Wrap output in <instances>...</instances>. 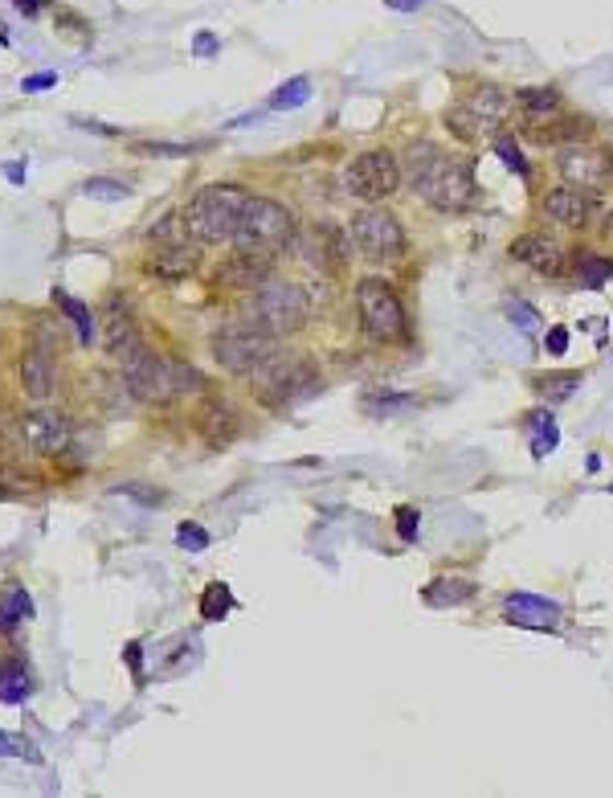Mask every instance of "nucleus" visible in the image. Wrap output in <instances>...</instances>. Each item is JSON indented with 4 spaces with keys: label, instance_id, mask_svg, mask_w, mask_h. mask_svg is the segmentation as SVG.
Masks as SVG:
<instances>
[{
    "label": "nucleus",
    "instance_id": "nucleus-1",
    "mask_svg": "<svg viewBox=\"0 0 613 798\" xmlns=\"http://www.w3.org/2000/svg\"><path fill=\"white\" fill-rule=\"evenodd\" d=\"M405 176L417 188V197L426 205H433V209H442V213H462V209H471L478 201V185L471 164L446 157L433 143H414L409 148V169H405Z\"/></svg>",
    "mask_w": 613,
    "mask_h": 798
},
{
    "label": "nucleus",
    "instance_id": "nucleus-2",
    "mask_svg": "<svg viewBox=\"0 0 613 798\" xmlns=\"http://www.w3.org/2000/svg\"><path fill=\"white\" fill-rule=\"evenodd\" d=\"M119 365H123V381H127V390L136 393L139 402H152V406H164V402H176V397H184V393L205 390L200 369L184 365V360L160 357V352H152L148 345L131 348Z\"/></svg>",
    "mask_w": 613,
    "mask_h": 798
},
{
    "label": "nucleus",
    "instance_id": "nucleus-3",
    "mask_svg": "<svg viewBox=\"0 0 613 798\" xmlns=\"http://www.w3.org/2000/svg\"><path fill=\"white\" fill-rule=\"evenodd\" d=\"M242 320L254 324V328L275 332L278 340H282V336L307 328V320H311V296H307L299 282L266 279L245 296Z\"/></svg>",
    "mask_w": 613,
    "mask_h": 798
},
{
    "label": "nucleus",
    "instance_id": "nucleus-4",
    "mask_svg": "<svg viewBox=\"0 0 613 798\" xmlns=\"http://www.w3.org/2000/svg\"><path fill=\"white\" fill-rule=\"evenodd\" d=\"M250 193L242 185H205L193 193V201L184 205V230L197 238L200 246L233 242V230L242 221V209Z\"/></svg>",
    "mask_w": 613,
    "mask_h": 798
},
{
    "label": "nucleus",
    "instance_id": "nucleus-5",
    "mask_svg": "<svg viewBox=\"0 0 613 798\" xmlns=\"http://www.w3.org/2000/svg\"><path fill=\"white\" fill-rule=\"evenodd\" d=\"M299 234V221L282 201L275 197H250L242 209V221L233 230V246L254 254H278L282 246H291V238Z\"/></svg>",
    "mask_w": 613,
    "mask_h": 798
},
{
    "label": "nucleus",
    "instance_id": "nucleus-6",
    "mask_svg": "<svg viewBox=\"0 0 613 798\" xmlns=\"http://www.w3.org/2000/svg\"><path fill=\"white\" fill-rule=\"evenodd\" d=\"M209 348H213V360L225 369V373L233 377H254L258 369H266L270 360L282 352L278 348V336L266 328H254V324H245V320H238V324H225V328L213 332V340H209Z\"/></svg>",
    "mask_w": 613,
    "mask_h": 798
},
{
    "label": "nucleus",
    "instance_id": "nucleus-7",
    "mask_svg": "<svg viewBox=\"0 0 613 798\" xmlns=\"http://www.w3.org/2000/svg\"><path fill=\"white\" fill-rule=\"evenodd\" d=\"M356 312H360V324L372 340L381 345H397L409 336V315L401 308L397 291L384 279H360L356 282Z\"/></svg>",
    "mask_w": 613,
    "mask_h": 798
},
{
    "label": "nucleus",
    "instance_id": "nucleus-8",
    "mask_svg": "<svg viewBox=\"0 0 613 798\" xmlns=\"http://www.w3.org/2000/svg\"><path fill=\"white\" fill-rule=\"evenodd\" d=\"M197 246H200L197 238L184 230V218L169 213V218H164L152 230V254H148V270H152L155 279H169V282L188 279V275L197 270V263H200Z\"/></svg>",
    "mask_w": 613,
    "mask_h": 798
},
{
    "label": "nucleus",
    "instance_id": "nucleus-9",
    "mask_svg": "<svg viewBox=\"0 0 613 798\" xmlns=\"http://www.w3.org/2000/svg\"><path fill=\"white\" fill-rule=\"evenodd\" d=\"M254 381H258L266 406H275V409H287V406H294V402H303V397L323 390V377L315 373V365H311V360H291L287 352H278L266 369H258Z\"/></svg>",
    "mask_w": 613,
    "mask_h": 798
},
{
    "label": "nucleus",
    "instance_id": "nucleus-10",
    "mask_svg": "<svg viewBox=\"0 0 613 798\" xmlns=\"http://www.w3.org/2000/svg\"><path fill=\"white\" fill-rule=\"evenodd\" d=\"M287 251L303 266L320 270V275H339L348 266V254H352V234H344L332 221H315V225H307L291 238Z\"/></svg>",
    "mask_w": 613,
    "mask_h": 798
},
{
    "label": "nucleus",
    "instance_id": "nucleus-11",
    "mask_svg": "<svg viewBox=\"0 0 613 798\" xmlns=\"http://www.w3.org/2000/svg\"><path fill=\"white\" fill-rule=\"evenodd\" d=\"M348 234H352L356 251L372 263H393L405 254V230L384 205H365L348 225Z\"/></svg>",
    "mask_w": 613,
    "mask_h": 798
},
{
    "label": "nucleus",
    "instance_id": "nucleus-12",
    "mask_svg": "<svg viewBox=\"0 0 613 798\" xmlns=\"http://www.w3.org/2000/svg\"><path fill=\"white\" fill-rule=\"evenodd\" d=\"M401 185V164L393 152L384 148H372V152H360V157L348 164L344 173V188L352 193L356 201H384L389 193H397Z\"/></svg>",
    "mask_w": 613,
    "mask_h": 798
},
{
    "label": "nucleus",
    "instance_id": "nucleus-13",
    "mask_svg": "<svg viewBox=\"0 0 613 798\" xmlns=\"http://www.w3.org/2000/svg\"><path fill=\"white\" fill-rule=\"evenodd\" d=\"M507 107H511V99H507L499 86H478L466 103H459L454 111H446V119L459 127L462 136H483L490 127H499L507 119Z\"/></svg>",
    "mask_w": 613,
    "mask_h": 798
},
{
    "label": "nucleus",
    "instance_id": "nucleus-14",
    "mask_svg": "<svg viewBox=\"0 0 613 798\" xmlns=\"http://www.w3.org/2000/svg\"><path fill=\"white\" fill-rule=\"evenodd\" d=\"M16 439L30 454H61L74 439V426L58 409H33L16 423Z\"/></svg>",
    "mask_w": 613,
    "mask_h": 798
},
{
    "label": "nucleus",
    "instance_id": "nucleus-15",
    "mask_svg": "<svg viewBox=\"0 0 613 798\" xmlns=\"http://www.w3.org/2000/svg\"><path fill=\"white\" fill-rule=\"evenodd\" d=\"M556 169L565 176L568 185L577 188H601L613 181V152L605 148H581V143H568L560 148V160H556Z\"/></svg>",
    "mask_w": 613,
    "mask_h": 798
},
{
    "label": "nucleus",
    "instance_id": "nucleus-16",
    "mask_svg": "<svg viewBox=\"0 0 613 798\" xmlns=\"http://www.w3.org/2000/svg\"><path fill=\"white\" fill-rule=\"evenodd\" d=\"M270 270H275V254L238 251L230 263L217 266L213 282H217V287H230V291H254L258 282L270 279Z\"/></svg>",
    "mask_w": 613,
    "mask_h": 798
},
{
    "label": "nucleus",
    "instance_id": "nucleus-17",
    "mask_svg": "<svg viewBox=\"0 0 613 798\" xmlns=\"http://www.w3.org/2000/svg\"><path fill=\"white\" fill-rule=\"evenodd\" d=\"M504 618L528 631H560V606L536 594H511L504 602Z\"/></svg>",
    "mask_w": 613,
    "mask_h": 798
},
{
    "label": "nucleus",
    "instance_id": "nucleus-18",
    "mask_svg": "<svg viewBox=\"0 0 613 798\" xmlns=\"http://www.w3.org/2000/svg\"><path fill=\"white\" fill-rule=\"evenodd\" d=\"M54 381H58V369H54V352L46 345H33L25 357H21V390L33 402H46L54 393Z\"/></svg>",
    "mask_w": 613,
    "mask_h": 798
},
{
    "label": "nucleus",
    "instance_id": "nucleus-19",
    "mask_svg": "<svg viewBox=\"0 0 613 798\" xmlns=\"http://www.w3.org/2000/svg\"><path fill=\"white\" fill-rule=\"evenodd\" d=\"M544 213L556 225H585V221L593 218V197H589V188H577V185L552 188L548 197H544Z\"/></svg>",
    "mask_w": 613,
    "mask_h": 798
},
{
    "label": "nucleus",
    "instance_id": "nucleus-20",
    "mask_svg": "<svg viewBox=\"0 0 613 798\" xmlns=\"http://www.w3.org/2000/svg\"><path fill=\"white\" fill-rule=\"evenodd\" d=\"M507 254L516 258V263H523V266H532L536 275H560V246L552 242L548 234H523V238H516L511 246H507Z\"/></svg>",
    "mask_w": 613,
    "mask_h": 798
},
{
    "label": "nucleus",
    "instance_id": "nucleus-21",
    "mask_svg": "<svg viewBox=\"0 0 613 798\" xmlns=\"http://www.w3.org/2000/svg\"><path fill=\"white\" fill-rule=\"evenodd\" d=\"M103 340H107V352L115 360H123L131 348L143 345L136 320H131V312H127V303L119 308V299H111L107 303V315H103Z\"/></svg>",
    "mask_w": 613,
    "mask_h": 798
},
{
    "label": "nucleus",
    "instance_id": "nucleus-22",
    "mask_svg": "<svg viewBox=\"0 0 613 798\" xmlns=\"http://www.w3.org/2000/svg\"><path fill=\"white\" fill-rule=\"evenodd\" d=\"M577 385H581V373H577V369H560V373L532 377V390H536V397H540V402H548V406H560V402H568V397L577 393Z\"/></svg>",
    "mask_w": 613,
    "mask_h": 798
},
{
    "label": "nucleus",
    "instance_id": "nucleus-23",
    "mask_svg": "<svg viewBox=\"0 0 613 798\" xmlns=\"http://www.w3.org/2000/svg\"><path fill=\"white\" fill-rule=\"evenodd\" d=\"M200 430H205V439L213 442V447H225L238 435V414L225 402H209L205 414H200Z\"/></svg>",
    "mask_w": 613,
    "mask_h": 798
},
{
    "label": "nucleus",
    "instance_id": "nucleus-24",
    "mask_svg": "<svg viewBox=\"0 0 613 798\" xmlns=\"http://www.w3.org/2000/svg\"><path fill=\"white\" fill-rule=\"evenodd\" d=\"M54 299L61 303V312L70 315V324H74V332H78V345L91 348L94 336H99V324H94V312H91V308H86L82 299L66 296V291H54Z\"/></svg>",
    "mask_w": 613,
    "mask_h": 798
},
{
    "label": "nucleus",
    "instance_id": "nucleus-25",
    "mask_svg": "<svg viewBox=\"0 0 613 798\" xmlns=\"http://www.w3.org/2000/svg\"><path fill=\"white\" fill-rule=\"evenodd\" d=\"M33 692L30 668L25 663H0V701L4 705H25V696Z\"/></svg>",
    "mask_w": 613,
    "mask_h": 798
},
{
    "label": "nucleus",
    "instance_id": "nucleus-26",
    "mask_svg": "<svg viewBox=\"0 0 613 798\" xmlns=\"http://www.w3.org/2000/svg\"><path fill=\"white\" fill-rule=\"evenodd\" d=\"M33 618V598L25 594V586H9L0 598V631H13V626L30 623Z\"/></svg>",
    "mask_w": 613,
    "mask_h": 798
},
{
    "label": "nucleus",
    "instance_id": "nucleus-27",
    "mask_svg": "<svg viewBox=\"0 0 613 798\" xmlns=\"http://www.w3.org/2000/svg\"><path fill=\"white\" fill-rule=\"evenodd\" d=\"M475 598V581L466 578H438L426 590L429 606H459V602H471Z\"/></svg>",
    "mask_w": 613,
    "mask_h": 798
},
{
    "label": "nucleus",
    "instance_id": "nucleus-28",
    "mask_svg": "<svg viewBox=\"0 0 613 798\" xmlns=\"http://www.w3.org/2000/svg\"><path fill=\"white\" fill-rule=\"evenodd\" d=\"M613 279V258H601V254H581L577 258V282L589 287V291H598L605 282Z\"/></svg>",
    "mask_w": 613,
    "mask_h": 798
},
{
    "label": "nucleus",
    "instance_id": "nucleus-29",
    "mask_svg": "<svg viewBox=\"0 0 613 798\" xmlns=\"http://www.w3.org/2000/svg\"><path fill=\"white\" fill-rule=\"evenodd\" d=\"M230 611H233L230 586H225V581H209V586H205V594H200V614H205L209 623H221Z\"/></svg>",
    "mask_w": 613,
    "mask_h": 798
},
{
    "label": "nucleus",
    "instance_id": "nucleus-30",
    "mask_svg": "<svg viewBox=\"0 0 613 798\" xmlns=\"http://www.w3.org/2000/svg\"><path fill=\"white\" fill-rule=\"evenodd\" d=\"M516 103H520L532 119H540V115H552V111L560 107V94L552 91V86H523V91L516 94Z\"/></svg>",
    "mask_w": 613,
    "mask_h": 798
},
{
    "label": "nucleus",
    "instance_id": "nucleus-31",
    "mask_svg": "<svg viewBox=\"0 0 613 798\" xmlns=\"http://www.w3.org/2000/svg\"><path fill=\"white\" fill-rule=\"evenodd\" d=\"M307 99H311V79H291V82H282L275 94H270V107L275 111H294V107H303Z\"/></svg>",
    "mask_w": 613,
    "mask_h": 798
},
{
    "label": "nucleus",
    "instance_id": "nucleus-32",
    "mask_svg": "<svg viewBox=\"0 0 613 798\" xmlns=\"http://www.w3.org/2000/svg\"><path fill=\"white\" fill-rule=\"evenodd\" d=\"M528 418H532V430H536V435H532V454H536V459H544V454L556 451L560 430H556V423H552L548 414H528Z\"/></svg>",
    "mask_w": 613,
    "mask_h": 798
},
{
    "label": "nucleus",
    "instance_id": "nucleus-33",
    "mask_svg": "<svg viewBox=\"0 0 613 798\" xmlns=\"http://www.w3.org/2000/svg\"><path fill=\"white\" fill-rule=\"evenodd\" d=\"M86 197H99V201H123L127 197V185L123 181H107V176H91L86 185H82Z\"/></svg>",
    "mask_w": 613,
    "mask_h": 798
},
{
    "label": "nucleus",
    "instance_id": "nucleus-34",
    "mask_svg": "<svg viewBox=\"0 0 613 798\" xmlns=\"http://www.w3.org/2000/svg\"><path fill=\"white\" fill-rule=\"evenodd\" d=\"M589 131V124L585 119H560V127H548V131H536V140L544 143H560V140H577V136H585Z\"/></svg>",
    "mask_w": 613,
    "mask_h": 798
},
{
    "label": "nucleus",
    "instance_id": "nucleus-35",
    "mask_svg": "<svg viewBox=\"0 0 613 798\" xmlns=\"http://www.w3.org/2000/svg\"><path fill=\"white\" fill-rule=\"evenodd\" d=\"M511 324L523 332V336H532V332L540 328V312L532 308V303H523V299H516L511 303Z\"/></svg>",
    "mask_w": 613,
    "mask_h": 798
},
{
    "label": "nucleus",
    "instance_id": "nucleus-36",
    "mask_svg": "<svg viewBox=\"0 0 613 798\" xmlns=\"http://www.w3.org/2000/svg\"><path fill=\"white\" fill-rule=\"evenodd\" d=\"M495 152H499V160H504V164H507V169H511V173H520L523 181L532 176V169H528V160H523V152H520V148H516V143H511V140H499V143H495Z\"/></svg>",
    "mask_w": 613,
    "mask_h": 798
},
{
    "label": "nucleus",
    "instance_id": "nucleus-37",
    "mask_svg": "<svg viewBox=\"0 0 613 798\" xmlns=\"http://www.w3.org/2000/svg\"><path fill=\"white\" fill-rule=\"evenodd\" d=\"M0 753H4V757H30V762H42V753L33 750L30 741H21V737H13V733H4V729H0Z\"/></svg>",
    "mask_w": 613,
    "mask_h": 798
},
{
    "label": "nucleus",
    "instance_id": "nucleus-38",
    "mask_svg": "<svg viewBox=\"0 0 613 798\" xmlns=\"http://www.w3.org/2000/svg\"><path fill=\"white\" fill-rule=\"evenodd\" d=\"M176 541H181L188 553H200V548H209V532L200 529V524H181V529H176Z\"/></svg>",
    "mask_w": 613,
    "mask_h": 798
},
{
    "label": "nucleus",
    "instance_id": "nucleus-39",
    "mask_svg": "<svg viewBox=\"0 0 613 798\" xmlns=\"http://www.w3.org/2000/svg\"><path fill=\"white\" fill-rule=\"evenodd\" d=\"M136 152H143V157H184L188 148L184 143H139Z\"/></svg>",
    "mask_w": 613,
    "mask_h": 798
},
{
    "label": "nucleus",
    "instance_id": "nucleus-40",
    "mask_svg": "<svg viewBox=\"0 0 613 798\" xmlns=\"http://www.w3.org/2000/svg\"><path fill=\"white\" fill-rule=\"evenodd\" d=\"M397 532H401V541H414L417 536V508H397Z\"/></svg>",
    "mask_w": 613,
    "mask_h": 798
},
{
    "label": "nucleus",
    "instance_id": "nucleus-41",
    "mask_svg": "<svg viewBox=\"0 0 613 798\" xmlns=\"http://www.w3.org/2000/svg\"><path fill=\"white\" fill-rule=\"evenodd\" d=\"M54 82H58V74H54V70H42V74H30L21 86H25V91H46V86H54Z\"/></svg>",
    "mask_w": 613,
    "mask_h": 798
},
{
    "label": "nucleus",
    "instance_id": "nucleus-42",
    "mask_svg": "<svg viewBox=\"0 0 613 798\" xmlns=\"http://www.w3.org/2000/svg\"><path fill=\"white\" fill-rule=\"evenodd\" d=\"M565 348H568V328H552L548 332V352L552 357H560Z\"/></svg>",
    "mask_w": 613,
    "mask_h": 798
},
{
    "label": "nucleus",
    "instance_id": "nucleus-43",
    "mask_svg": "<svg viewBox=\"0 0 613 798\" xmlns=\"http://www.w3.org/2000/svg\"><path fill=\"white\" fill-rule=\"evenodd\" d=\"M193 46H197L200 58H209V54H217V37L213 33H197V42H193Z\"/></svg>",
    "mask_w": 613,
    "mask_h": 798
},
{
    "label": "nucleus",
    "instance_id": "nucleus-44",
    "mask_svg": "<svg viewBox=\"0 0 613 798\" xmlns=\"http://www.w3.org/2000/svg\"><path fill=\"white\" fill-rule=\"evenodd\" d=\"M384 4H389L393 13H417V9L426 4V0H384Z\"/></svg>",
    "mask_w": 613,
    "mask_h": 798
},
{
    "label": "nucleus",
    "instance_id": "nucleus-45",
    "mask_svg": "<svg viewBox=\"0 0 613 798\" xmlns=\"http://www.w3.org/2000/svg\"><path fill=\"white\" fill-rule=\"evenodd\" d=\"M4 176H9L13 185H21V181H25V169H21V164H4Z\"/></svg>",
    "mask_w": 613,
    "mask_h": 798
},
{
    "label": "nucleus",
    "instance_id": "nucleus-46",
    "mask_svg": "<svg viewBox=\"0 0 613 798\" xmlns=\"http://www.w3.org/2000/svg\"><path fill=\"white\" fill-rule=\"evenodd\" d=\"M127 663H131V672H136V675H143V672H139V643H131V647H127Z\"/></svg>",
    "mask_w": 613,
    "mask_h": 798
},
{
    "label": "nucleus",
    "instance_id": "nucleus-47",
    "mask_svg": "<svg viewBox=\"0 0 613 798\" xmlns=\"http://www.w3.org/2000/svg\"><path fill=\"white\" fill-rule=\"evenodd\" d=\"M42 4H46V0H16V9H21V13H37Z\"/></svg>",
    "mask_w": 613,
    "mask_h": 798
},
{
    "label": "nucleus",
    "instance_id": "nucleus-48",
    "mask_svg": "<svg viewBox=\"0 0 613 798\" xmlns=\"http://www.w3.org/2000/svg\"><path fill=\"white\" fill-rule=\"evenodd\" d=\"M601 230H605V238H610V242H613V209H610V213H605V225H601Z\"/></svg>",
    "mask_w": 613,
    "mask_h": 798
},
{
    "label": "nucleus",
    "instance_id": "nucleus-49",
    "mask_svg": "<svg viewBox=\"0 0 613 798\" xmlns=\"http://www.w3.org/2000/svg\"><path fill=\"white\" fill-rule=\"evenodd\" d=\"M610 487H613V484H610Z\"/></svg>",
    "mask_w": 613,
    "mask_h": 798
}]
</instances>
